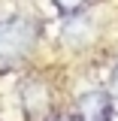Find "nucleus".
Segmentation results:
<instances>
[{
    "label": "nucleus",
    "instance_id": "nucleus-3",
    "mask_svg": "<svg viewBox=\"0 0 118 121\" xmlns=\"http://www.w3.org/2000/svg\"><path fill=\"white\" fill-rule=\"evenodd\" d=\"M115 97L109 91H88L76 103V121H112Z\"/></svg>",
    "mask_w": 118,
    "mask_h": 121
},
{
    "label": "nucleus",
    "instance_id": "nucleus-2",
    "mask_svg": "<svg viewBox=\"0 0 118 121\" xmlns=\"http://www.w3.org/2000/svg\"><path fill=\"white\" fill-rule=\"evenodd\" d=\"M18 103H21L24 121H45L52 109V91L39 79H27L18 91Z\"/></svg>",
    "mask_w": 118,
    "mask_h": 121
},
{
    "label": "nucleus",
    "instance_id": "nucleus-6",
    "mask_svg": "<svg viewBox=\"0 0 118 121\" xmlns=\"http://www.w3.org/2000/svg\"><path fill=\"white\" fill-rule=\"evenodd\" d=\"M61 121H76V118H61Z\"/></svg>",
    "mask_w": 118,
    "mask_h": 121
},
{
    "label": "nucleus",
    "instance_id": "nucleus-5",
    "mask_svg": "<svg viewBox=\"0 0 118 121\" xmlns=\"http://www.w3.org/2000/svg\"><path fill=\"white\" fill-rule=\"evenodd\" d=\"M109 94L118 100V64H115V70H112V76H109Z\"/></svg>",
    "mask_w": 118,
    "mask_h": 121
},
{
    "label": "nucleus",
    "instance_id": "nucleus-1",
    "mask_svg": "<svg viewBox=\"0 0 118 121\" xmlns=\"http://www.w3.org/2000/svg\"><path fill=\"white\" fill-rule=\"evenodd\" d=\"M36 21H30L27 15H9L0 21V73L12 70L27 58L36 45Z\"/></svg>",
    "mask_w": 118,
    "mask_h": 121
},
{
    "label": "nucleus",
    "instance_id": "nucleus-4",
    "mask_svg": "<svg viewBox=\"0 0 118 121\" xmlns=\"http://www.w3.org/2000/svg\"><path fill=\"white\" fill-rule=\"evenodd\" d=\"M52 3H55L64 15H82L85 6H88V0H52Z\"/></svg>",
    "mask_w": 118,
    "mask_h": 121
}]
</instances>
